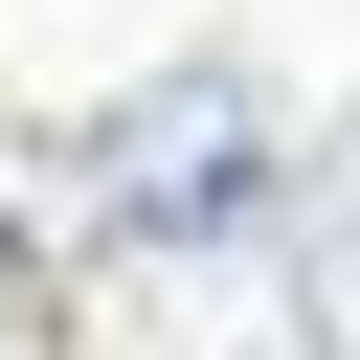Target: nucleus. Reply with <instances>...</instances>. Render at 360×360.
I'll list each match as a JSON object with an SVG mask.
<instances>
[{
  "label": "nucleus",
  "instance_id": "obj_2",
  "mask_svg": "<svg viewBox=\"0 0 360 360\" xmlns=\"http://www.w3.org/2000/svg\"><path fill=\"white\" fill-rule=\"evenodd\" d=\"M292 338L315 360H360V112L315 135V180H292Z\"/></svg>",
  "mask_w": 360,
  "mask_h": 360
},
{
  "label": "nucleus",
  "instance_id": "obj_1",
  "mask_svg": "<svg viewBox=\"0 0 360 360\" xmlns=\"http://www.w3.org/2000/svg\"><path fill=\"white\" fill-rule=\"evenodd\" d=\"M270 202H292V135H270V68H225V45L135 68V90L68 135V225H90V248H135V270L248 248Z\"/></svg>",
  "mask_w": 360,
  "mask_h": 360
}]
</instances>
